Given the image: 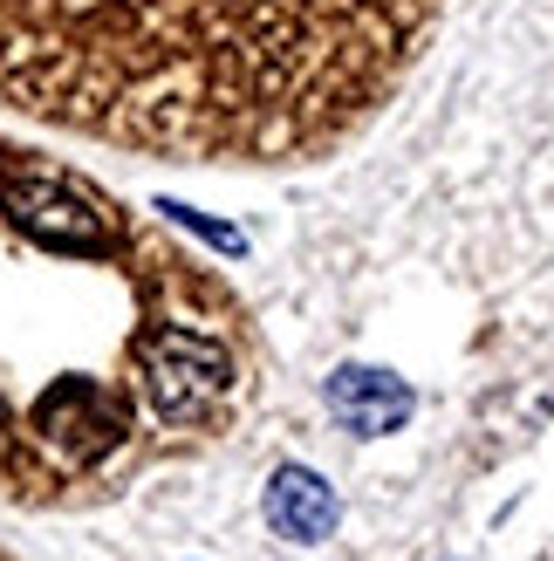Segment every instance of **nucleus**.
<instances>
[{"instance_id": "obj_3", "label": "nucleus", "mask_w": 554, "mask_h": 561, "mask_svg": "<svg viewBox=\"0 0 554 561\" xmlns=\"http://www.w3.org/2000/svg\"><path fill=\"white\" fill-rule=\"evenodd\" d=\"M336 486L322 480V472H309V466H281L267 480V527L281 541H295V548H315V541H328L336 535Z\"/></svg>"}, {"instance_id": "obj_1", "label": "nucleus", "mask_w": 554, "mask_h": 561, "mask_svg": "<svg viewBox=\"0 0 554 561\" xmlns=\"http://www.w3.org/2000/svg\"><path fill=\"white\" fill-rule=\"evenodd\" d=\"M431 0H0V110L130 151H328L418 55Z\"/></svg>"}, {"instance_id": "obj_2", "label": "nucleus", "mask_w": 554, "mask_h": 561, "mask_svg": "<svg viewBox=\"0 0 554 561\" xmlns=\"http://www.w3.org/2000/svg\"><path fill=\"white\" fill-rule=\"evenodd\" d=\"M322 398L336 411V425L356 432V438H391L404 417L418 411V390L404 377H391V370H377V363H343Z\"/></svg>"}, {"instance_id": "obj_4", "label": "nucleus", "mask_w": 554, "mask_h": 561, "mask_svg": "<svg viewBox=\"0 0 554 561\" xmlns=\"http://www.w3.org/2000/svg\"><path fill=\"white\" fill-rule=\"evenodd\" d=\"M158 213H172L178 227H192V233H199V240H212L219 254H240V247H246V240H240L233 227H219V219H199V213H192V206H178V199H158Z\"/></svg>"}]
</instances>
